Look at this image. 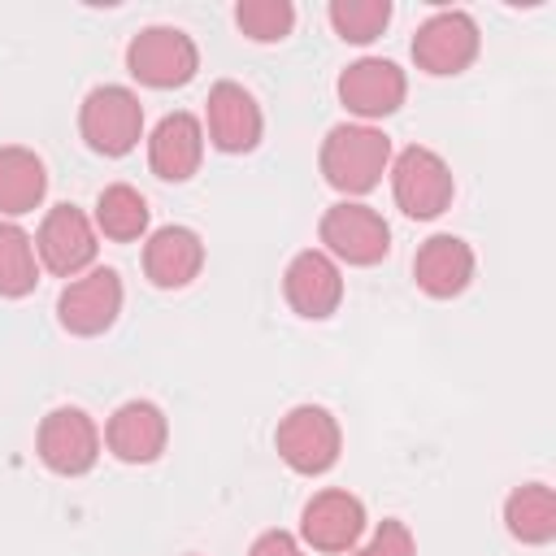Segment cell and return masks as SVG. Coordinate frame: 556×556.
I'll return each instance as SVG.
<instances>
[{"instance_id": "ba28073f", "label": "cell", "mask_w": 556, "mask_h": 556, "mask_svg": "<svg viewBox=\"0 0 556 556\" xmlns=\"http://www.w3.org/2000/svg\"><path fill=\"white\" fill-rule=\"evenodd\" d=\"M473 56H478V22L465 9H439L413 35V61L434 78L469 70Z\"/></svg>"}, {"instance_id": "44dd1931", "label": "cell", "mask_w": 556, "mask_h": 556, "mask_svg": "<svg viewBox=\"0 0 556 556\" xmlns=\"http://www.w3.org/2000/svg\"><path fill=\"white\" fill-rule=\"evenodd\" d=\"M148 222H152V208L148 200L130 187V182H113L100 191L96 200V230L113 243H135L148 235Z\"/></svg>"}, {"instance_id": "e0dca14e", "label": "cell", "mask_w": 556, "mask_h": 556, "mask_svg": "<svg viewBox=\"0 0 556 556\" xmlns=\"http://www.w3.org/2000/svg\"><path fill=\"white\" fill-rule=\"evenodd\" d=\"M204 269V239L191 226H161L143 243V274L161 291H178L195 282Z\"/></svg>"}, {"instance_id": "4fadbf2b", "label": "cell", "mask_w": 556, "mask_h": 556, "mask_svg": "<svg viewBox=\"0 0 556 556\" xmlns=\"http://www.w3.org/2000/svg\"><path fill=\"white\" fill-rule=\"evenodd\" d=\"M282 295L291 304V313L308 317V321H326L339 300H343V274L339 261H330L321 248H304L287 261L282 269Z\"/></svg>"}, {"instance_id": "7402d4cb", "label": "cell", "mask_w": 556, "mask_h": 556, "mask_svg": "<svg viewBox=\"0 0 556 556\" xmlns=\"http://www.w3.org/2000/svg\"><path fill=\"white\" fill-rule=\"evenodd\" d=\"M35 282H39L35 239L17 222H0V295L22 300L35 291Z\"/></svg>"}, {"instance_id": "5bb4252c", "label": "cell", "mask_w": 556, "mask_h": 556, "mask_svg": "<svg viewBox=\"0 0 556 556\" xmlns=\"http://www.w3.org/2000/svg\"><path fill=\"white\" fill-rule=\"evenodd\" d=\"M204 122H208L213 148H222V152H252L265 130V117H261V104L252 100V91L230 78L208 87Z\"/></svg>"}, {"instance_id": "603a6c76", "label": "cell", "mask_w": 556, "mask_h": 556, "mask_svg": "<svg viewBox=\"0 0 556 556\" xmlns=\"http://www.w3.org/2000/svg\"><path fill=\"white\" fill-rule=\"evenodd\" d=\"M330 26L348 43H374L391 22V0H330Z\"/></svg>"}, {"instance_id": "277c9868", "label": "cell", "mask_w": 556, "mask_h": 556, "mask_svg": "<svg viewBox=\"0 0 556 556\" xmlns=\"http://www.w3.org/2000/svg\"><path fill=\"white\" fill-rule=\"evenodd\" d=\"M391 195L400 204L404 217L413 222H430L439 217L452 195H456V178H452V165L434 152V148H404L395 161H391Z\"/></svg>"}, {"instance_id": "9a60e30c", "label": "cell", "mask_w": 556, "mask_h": 556, "mask_svg": "<svg viewBox=\"0 0 556 556\" xmlns=\"http://www.w3.org/2000/svg\"><path fill=\"white\" fill-rule=\"evenodd\" d=\"M169 439V421L152 400H126L113 408L109 426H104V443L117 460L126 465H152L165 452Z\"/></svg>"}, {"instance_id": "9c48e42d", "label": "cell", "mask_w": 556, "mask_h": 556, "mask_svg": "<svg viewBox=\"0 0 556 556\" xmlns=\"http://www.w3.org/2000/svg\"><path fill=\"white\" fill-rule=\"evenodd\" d=\"M122 313V278L109 265H91L87 274L70 278L65 291L56 295V317L70 334L91 339L104 334Z\"/></svg>"}, {"instance_id": "2e32d148", "label": "cell", "mask_w": 556, "mask_h": 556, "mask_svg": "<svg viewBox=\"0 0 556 556\" xmlns=\"http://www.w3.org/2000/svg\"><path fill=\"white\" fill-rule=\"evenodd\" d=\"M204 156V126L195 113H165L148 135V165L165 182H187Z\"/></svg>"}, {"instance_id": "8992f818", "label": "cell", "mask_w": 556, "mask_h": 556, "mask_svg": "<svg viewBox=\"0 0 556 556\" xmlns=\"http://www.w3.org/2000/svg\"><path fill=\"white\" fill-rule=\"evenodd\" d=\"M126 70L143 87H156V91L187 87L195 78V70H200V48L178 26H143L126 43Z\"/></svg>"}, {"instance_id": "30bf717a", "label": "cell", "mask_w": 556, "mask_h": 556, "mask_svg": "<svg viewBox=\"0 0 556 556\" xmlns=\"http://www.w3.org/2000/svg\"><path fill=\"white\" fill-rule=\"evenodd\" d=\"M35 452H39V460H43L52 473L78 478V473H87V469L100 460V430H96V421H91L83 408L61 404V408H52V413L39 421Z\"/></svg>"}, {"instance_id": "cb8c5ba5", "label": "cell", "mask_w": 556, "mask_h": 556, "mask_svg": "<svg viewBox=\"0 0 556 556\" xmlns=\"http://www.w3.org/2000/svg\"><path fill=\"white\" fill-rule=\"evenodd\" d=\"M235 22L252 43H278L295 26V4L291 0H239Z\"/></svg>"}, {"instance_id": "52a82bcc", "label": "cell", "mask_w": 556, "mask_h": 556, "mask_svg": "<svg viewBox=\"0 0 556 556\" xmlns=\"http://www.w3.org/2000/svg\"><path fill=\"white\" fill-rule=\"evenodd\" d=\"M100 243H96V226L78 204H52L39 222L35 235V256L43 269H52L56 278H78L91 269Z\"/></svg>"}, {"instance_id": "7c38bea8", "label": "cell", "mask_w": 556, "mask_h": 556, "mask_svg": "<svg viewBox=\"0 0 556 556\" xmlns=\"http://www.w3.org/2000/svg\"><path fill=\"white\" fill-rule=\"evenodd\" d=\"M365 534V504L343 491V486H326L317 491L304 513H300V539L313 547V552H352Z\"/></svg>"}, {"instance_id": "7a4b0ae2", "label": "cell", "mask_w": 556, "mask_h": 556, "mask_svg": "<svg viewBox=\"0 0 556 556\" xmlns=\"http://www.w3.org/2000/svg\"><path fill=\"white\" fill-rule=\"evenodd\" d=\"M78 135L100 156H126L143 139V104H139V96L130 87H122V83L91 87L83 109H78Z\"/></svg>"}, {"instance_id": "8fae6325", "label": "cell", "mask_w": 556, "mask_h": 556, "mask_svg": "<svg viewBox=\"0 0 556 556\" xmlns=\"http://www.w3.org/2000/svg\"><path fill=\"white\" fill-rule=\"evenodd\" d=\"M408 96V78L387 56H361L339 74V100L348 113H356L365 126L374 117H391Z\"/></svg>"}, {"instance_id": "6da1fadb", "label": "cell", "mask_w": 556, "mask_h": 556, "mask_svg": "<svg viewBox=\"0 0 556 556\" xmlns=\"http://www.w3.org/2000/svg\"><path fill=\"white\" fill-rule=\"evenodd\" d=\"M321 178L343 191V195H365L382 182V174L391 169V139L378 126L365 122H339L326 130L321 152H317Z\"/></svg>"}, {"instance_id": "d4e9b609", "label": "cell", "mask_w": 556, "mask_h": 556, "mask_svg": "<svg viewBox=\"0 0 556 556\" xmlns=\"http://www.w3.org/2000/svg\"><path fill=\"white\" fill-rule=\"evenodd\" d=\"M352 556H417V539L400 517H382L378 530L361 547H352Z\"/></svg>"}, {"instance_id": "d6986e66", "label": "cell", "mask_w": 556, "mask_h": 556, "mask_svg": "<svg viewBox=\"0 0 556 556\" xmlns=\"http://www.w3.org/2000/svg\"><path fill=\"white\" fill-rule=\"evenodd\" d=\"M48 195V169L30 148H0V217H26Z\"/></svg>"}, {"instance_id": "5b68a950", "label": "cell", "mask_w": 556, "mask_h": 556, "mask_svg": "<svg viewBox=\"0 0 556 556\" xmlns=\"http://www.w3.org/2000/svg\"><path fill=\"white\" fill-rule=\"evenodd\" d=\"M317 239H321V252L343 265H378L391 252V226L382 222L378 208L361 200L330 204L317 222Z\"/></svg>"}, {"instance_id": "3957f363", "label": "cell", "mask_w": 556, "mask_h": 556, "mask_svg": "<svg viewBox=\"0 0 556 556\" xmlns=\"http://www.w3.org/2000/svg\"><path fill=\"white\" fill-rule=\"evenodd\" d=\"M274 447H278V456H282L287 469H295L304 478H317V473H326L339 460L343 430H339V421H334L330 408H321V404H295L287 417H278Z\"/></svg>"}, {"instance_id": "ffe728a7", "label": "cell", "mask_w": 556, "mask_h": 556, "mask_svg": "<svg viewBox=\"0 0 556 556\" xmlns=\"http://www.w3.org/2000/svg\"><path fill=\"white\" fill-rule=\"evenodd\" d=\"M504 526L517 543L543 547L556 539V491L547 482H521L504 500Z\"/></svg>"}, {"instance_id": "484cf974", "label": "cell", "mask_w": 556, "mask_h": 556, "mask_svg": "<svg viewBox=\"0 0 556 556\" xmlns=\"http://www.w3.org/2000/svg\"><path fill=\"white\" fill-rule=\"evenodd\" d=\"M248 556H308V552L300 547L295 534H287V530H265V534L252 539Z\"/></svg>"}, {"instance_id": "4316f807", "label": "cell", "mask_w": 556, "mask_h": 556, "mask_svg": "<svg viewBox=\"0 0 556 556\" xmlns=\"http://www.w3.org/2000/svg\"><path fill=\"white\" fill-rule=\"evenodd\" d=\"M191 556H195V552H191Z\"/></svg>"}, {"instance_id": "ac0fdd59", "label": "cell", "mask_w": 556, "mask_h": 556, "mask_svg": "<svg viewBox=\"0 0 556 556\" xmlns=\"http://www.w3.org/2000/svg\"><path fill=\"white\" fill-rule=\"evenodd\" d=\"M473 248L456 235H430L413 256V278L426 295L452 300L473 282Z\"/></svg>"}]
</instances>
